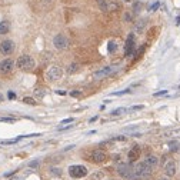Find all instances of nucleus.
<instances>
[{"instance_id":"1a4fd4ad","label":"nucleus","mask_w":180,"mask_h":180,"mask_svg":"<svg viewBox=\"0 0 180 180\" xmlns=\"http://www.w3.org/2000/svg\"><path fill=\"white\" fill-rule=\"evenodd\" d=\"M13 50H15V43H13L12 40H3V42L0 43V53H1V54L7 56V54H10Z\"/></svg>"},{"instance_id":"4468645a","label":"nucleus","mask_w":180,"mask_h":180,"mask_svg":"<svg viewBox=\"0 0 180 180\" xmlns=\"http://www.w3.org/2000/svg\"><path fill=\"white\" fill-rule=\"evenodd\" d=\"M145 163L147 164L149 167L153 170V169L159 164V157H157V156H154V154H149L147 157L145 159Z\"/></svg>"},{"instance_id":"0eeeda50","label":"nucleus","mask_w":180,"mask_h":180,"mask_svg":"<svg viewBox=\"0 0 180 180\" xmlns=\"http://www.w3.org/2000/svg\"><path fill=\"white\" fill-rule=\"evenodd\" d=\"M90 160L93 163H103V162L107 160V154L103 150H93L90 153Z\"/></svg>"},{"instance_id":"473e14b6","label":"nucleus","mask_w":180,"mask_h":180,"mask_svg":"<svg viewBox=\"0 0 180 180\" xmlns=\"http://www.w3.org/2000/svg\"><path fill=\"white\" fill-rule=\"evenodd\" d=\"M140 10V3H134V12H139Z\"/></svg>"},{"instance_id":"a211bd4d","label":"nucleus","mask_w":180,"mask_h":180,"mask_svg":"<svg viewBox=\"0 0 180 180\" xmlns=\"http://www.w3.org/2000/svg\"><path fill=\"white\" fill-rule=\"evenodd\" d=\"M77 70H79V65H77V63H72V65L67 67V73H69V74H73V73H76Z\"/></svg>"},{"instance_id":"9b49d317","label":"nucleus","mask_w":180,"mask_h":180,"mask_svg":"<svg viewBox=\"0 0 180 180\" xmlns=\"http://www.w3.org/2000/svg\"><path fill=\"white\" fill-rule=\"evenodd\" d=\"M177 172V166H176V162L174 160H169L167 163L164 164V174L167 177H173Z\"/></svg>"},{"instance_id":"72a5a7b5","label":"nucleus","mask_w":180,"mask_h":180,"mask_svg":"<svg viewBox=\"0 0 180 180\" xmlns=\"http://www.w3.org/2000/svg\"><path fill=\"white\" fill-rule=\"evenodd\" d=\"M7 96H9V99H15V97H16V95H15L13 92H9V95H7Z\"/></svg>"},{"instance_id":"bb28decb","label":"nucleus","mask_w":180,"mask_h":180,"mask_svg":"<svg viewBox=\"0 0 180 180\" xmlns=\"http://www.w3.org/2000/svg\"><path fill=\"white\" fill-rule=\"evenodd\" d=\"M70 96H73V97H80V96H82V92H79V90L70 92Z\"/></svg>"},{"instance_id":"ea45409f","label":"nucleus","mask_w":180,"mask_h":180,"mask_svg":"<svg viewBox=\"0 0 180 180\" xmlns=\"http://www.w3.org/2000/svg\"><path fill=\"white\" fill-rule=\"evenodd\" d=\"M57 95H66V93L63 92V90H57Z\"/></svg>"},{"instance_id":"4be33fe9","label":"nucleus","mask_w":180,"mask_h":180,"mask_svg":"<svg viewBox=\"0 0 180 180\" xmlns=\"http://www.w3.org/2000/svg\"><path fill=\"white\" fill-rule=\"evenodd\" d=\"M179 149H180L179 142H173V143H170V152H177Z\"/></svg>"},{"instance_id":"7ed1b4c3","label":"nucleus","mask_w":180,"mask_h":180,"mask_svg":"<svg viewBox=\"0 0 180 180\" xmlns=\"http://www.w3.org/2000/svg\"><path fill=\"white\" fill-rule=\"evenodd\" d=\"M87 167L86 166H82V164H73L69 167V174L70 177L73 179H82V177H86L87 176Z\"/></svg>"},{"instance_id":"ddd939ff","label":"nucleus","mask_w":180,"mask_h":180,"mask_svg":"<svg viewBox=\"0 0 180 180\" xmlns=\"http://www.w3.org/2000/svg\"><path fill=\"white\" fill-rule=\"evenodd\" d=\"M140 153H142V150H140L139 146H133V147L129 150V153H127V157H129L130 162H136V160L140 157Z\"/></svg>"},{"instance_id":"c756f323","label":"nucleus","mask_w":180,"mask_h":180,"mask_svg":"<svg viewBox=\"0 0 180 180\" xmlns=\"http://www.w3.org/2000/svg\"><path fill=\"white\" fill-rule=\"evenodd\" d=\"M73 117H69V119H65V120H62V124H66V123H73Z\"/></svg>"},{"instance_id":"6ab92c4d","label":"nucleus","mask_w":180,"mask_h":180,"mask_svg":"<svg viewBox=\"0 0 180 180\" xmlns=\"http://www.w3.org/2000/svg\"><path fill=\"white\" fill-rule=\"evenodd\" d=\"M115 50H117V43L116 42H109V44H107V51L109 53H115Z\"/></svg>"},{"instance_id":"393cba45","label":"nucleus","mask_w":180,"mask_h":180,"mask_svg":"<svg viewBox=\"0 0 180 180\" xmlns=\"http://www.w3.org/2000/svg\"><path fill=\"white\" fill-rule=\"evenodd\" d=\"M1 122H4V123H13V122H16V119H13V117H0V123Z\"/></svg>"},{"instance_id":"4c0bfd02","label":"nucleus","mask_w":180,"mask_h":180,"mask_svg":"<svg viewBox=\"0 0 180 180\" xmlns=\"http://www.w3.org/2000/svg\"><path fill=\"white\" fill-rule=\"evenodd\" d=\"M96 120H97V116H95V117H92V119H90V123H93V122H96Z\"/></svg>"},{"instance_id":"20e7f679","label":"nucleus","mask_w":180,"mask_h":180,"mask_svg":"<svg viewBox=\"0 0 180 180\" xmlns=\"http://www.w3.org/2000/svg\"><path fill=\"white\" fill-rule=\"evenodd\" d=\"M62 76H63V69L60 66H51V67H49V70L46 72L47 80H51V82H56V80L62 79Z\"/></svg>"},{"instance_id":"9d476101","label":"nucleus","mask_w":180,"mask_h":180,"mask_svg":"<svg viewBox=\"0 0 180 180\" xmlns=\"http://www.w3.org/2000/svg\"><path fill=\"white\" fill-rule=\"evenodd\" d=\"M15 67V62L12 59H4L0 62V73L1 74H6V73H10Z\"/></svg>"},{"instance_id":"423d86ee","label":"nucleus","mask_w":180,"mask_h":180,"mask_svg":"<svg viewBox=\"0 0 180 180\" xmlns=\"http://www.w3.org/2000/svg\"><path fill=\"white\" fill-rule=\"evenodd\" d=\"M53 44H54V47L57 50H65L69 47V44H70V42H69V39L66 37L65 34H57V36H54V39H53Z\"/></svg>"},{"instance_id":"58836bf2","label":"nucleus","mask_w":180,"mask_h":180,"mask_svg":"<svg viewBox=\"0 0 180 180\" xmlns=\"http://www.w3.org/2000/svg\"><path fill=\"white\" fill-rule=\"evenodd\" d=\"M159 180H172L170 177H167V176H163V177H160Z\"/></svg>"},{"instance_id":"f257e3e1","label":"nucleus","mask_w":180,"mask_h":180,"mask_svg":"<svg viewBox=\"0 0 180 180\" xmlns=\"http://www.w3.org/2000/svg\"><path fill=\"white\" fill-rule=\"evenodd\" d=\"M152 174V169L145 162H139L133 167V179H147Z\"/></svg>"},{"instance_id":"c85d7f7f","label":"nucleus","mask_w":180,"mask_h":180,"mask_svg":"<svg viewBox=\"0 0 180 180\" xmlns=\"http://www.w3.org/2000/svg\"><path fill=\"white\" fill-rule=\"evenodd\" d=\"M159 6H160V3H159V1H156L154 4H152V6H150V9H149V10H152V12H153V10H156Z\"/></svg>"},{"instance_id":"f8f14e48","label":"nucleus","mask_w":180,"mask_h":180,"mask_svg":"<svg viewBox=\"0 0 180 180\" xmlns=\"http://www.w3.org/2000/svg\"><path fill=\"white\" fill-rule=\"evenodd\" d=\"M134 51V34L131 33L129 34L127 40H126V46H124V54L126 56H131Z\"/></svg>"},{"instance_id":"a878e982","label":"nucleus","mask_w":180,"mask_h":180,"mask_svg":"<svg viewBox=\"0 0 180 180\" xmlns=\"http://www.w3.org/2000/svg\"><path fill=\"white\" fill-rule=\"evenodd\" d=\"M130 89H126V90H122V92H117V93H113V96H122V95H126V93H130Z\"/></svg>"},{"instance_id":"6e6552de","label":"nucleus","mask_w":180,"mask_h":180,"mask_svg":"<svg viewBox=\"0 0 180 180\" xmlns=\"http://www.w3.org/2000/svg\"><path fill=\"white\" fill-rule=\"evenodd\" d=\"M116 66H106V67H103V69H100L97 70L95 74H93V77L95 79H103V77H107V76H110L113 72H115Z\"/></svg>"},{"instance_id":"f03ea898","label":"nucleus","mask_w":180,"mask_h":180,"mask_svg":"<svg viewBox=\"0 0 180 180\" xmlns=\"http://www.w3.org/2000/svg\"><path fill=\"white\" fill-rule=\"evenodd\" d=\"M16 66L20 70H33L34 66H36V62H34V59H33L32 56H29V54H22L16 60Z\"/></svg>"},{"instance_id":"aec40b11","label":"nucleus","mask_w":180,"mask_h":180,"mask_svg":"<svg viewBox=\"0 0 180 180\" xmlns=\"http://www.w3.org/2000/svg\"><path fill=\"white\" fill-rule=\"evenodd\" d=\"M50 173L54 174V176H62L63 170H62L60 167H51V169H50Z\"/></svg>"},{"instance_id":"dca6fc26","label":"nucleus","mask_w":180,"mask_h":180,"mask_svg":"<svg viewBox=\"0 0 180 180\" xmlns=\"http://www.w3.org/2000/svg\"><path fill=\"white\" fill-rule=\"evenodd\" d=\"M103 179H104V172H101V170L95 172V173L90 176V180H103Z\"/></svg>"},{"instance_id":"2eb2a0df","label":"nucleus","mask_w":180,"mask_h":180,"mask_svg":"<svg viewBox=\"0 0 180 180\" xmlns=\"http://www.w3.org/2000/svg\"><path fill=\"white\" fill-rule=\"evenodd\" d=\"M10 26H9V22L7 20H1L0 22V34H4V33L9 32Z\"/></svg>"},{"instance_id":"7c9ffc66","label":"nucleus","mask_w":180,"mask_h":180,"mask_svg":"<svg viewBox=\"0 0 180 180\" xmlns=\"http://www.w3.org/2000/svg\"><path fill=\"white\" fill-rule=\"evenodd\" d=\"M142 109H143L142 104H137V106H133V107H131V110H142Z\"/></svg>"},{"instance_id":"e433bc0d","label":"nucleus","mask_w":180,"mask_h":180,"mask_svg":"<svg viewBox=\"0 0 180 180\" xmlns=\"http://www.w3.org/2000/svg\"><path fill=\"white\" fill-rule=\"evenodd\" d=\"M36 95H37L39 97H43V93H42V92H39V90H36Z\"/></svg>"},{"instance_id":"f704fd0d","label":"nucleus","mask_w":180,"mask_h":180,"mask_svg":"<svg viewBox=\"0 0 180 180\" xmlns=\"http://www.w3.org/2000/svg\"><path fill=\"white\" fill-rule=\"evenodd\" d=\"M113 160H115V162H119V160H120V154H115V156H113Z\"/></svg>"},{"instance_id":"a19ab883","label":"nucleus","mask_w":180,"mask_h":180,"mask_svg":"<svg viewBox=\"0 0 180 180\" xmlns=\"http://www.w3.org/2000/svg\"><path fill=\"white\" fill-rule=\"evenodd\" d=\"M7 180H19V179H17V176H15V177H9Z\"/></svg>"},{"instance_id":"c9c22d12","label":"nucleus","mask_w":180,"mask_h":180,"mask_svg":"<svg viewBox=\"0 0 180 180\" xmlns=\"http://www.w3.org/2000/svg\"><path fill=\"white\" fill-rule=\"evenodd\" d=\"M70 127H73V124H70V126H66V127H59V130H67V129H70Z\"/></svg>"},{"instance_id":"39448f33","label":"nucleus","mask_w":180,"mask_h":180,"mask_svg":"<svg viewBox=\"0 0 180 180\" xmlns=\"http://www.w3.org/2000/svg\"><path fill=\"white\" fill-rule=\"evenodd\" d=\"M116 170L123 179H133V167L129 163H120Z\"/></svg>"},{"instance_id":"79ce46f5","label":"nucleus","mask_w":180,"mask_h":180,"mask_svg":"<svg viewBox=\"0 0 180 180\" xmlns=\"http://www.w3.org/2000/svg\"><path fill=\"white\" fill-rule=\"evenodd\" d=\"M123 1H126V3H129V1H131V0H123Z\"/></svg>"},{"instance_id":"cd10ccee","label":"nucleus","mask_w":180,"mask_h":180,"mask_svg":"<svg viewBox=\"0 0 180 180\" xmlns=\"http://www.w3.org/2000/svg\"><path fill=\"white\" fill-rule=\"evenodd\" d=\"M164 95H167V90H162V92H157V93H154L153 96H154V97H159V96H164Z\"/></svg>"},{"instance_id":"b1692460","label":"nucleus","mask_w":180,"mask_h":180,"mask_svg":"<svg viewBox=\"0 0 180 180\" xmlns=\"http://www.w3.org/2000/svg\"><path fill=\"white\" fill-rule=\"evenodd\" d=\"M27 166H29L30 169H37V167L40 166V160H39V159H37V160H33V162H30Z\"/></svg>"},{"instance_id":"2f4dec72","label":"nucleus","mask_w":180,"mask_h":180,"mask_svg":"<svg viewBox=\"0 0 180 180\" xmlns=\"http://www.w3.org/2000/svg\"><path fill=\"white\" fill-rule=\"evenodd\" d=\"M124 20H126V22L131 20V15H130V13H126V15H124Z\"/></svg>"},{"instance_id":"412c9836","label":"nucleus","mask_w":180,"mask_h":180,"mask_svg":"<svg viewBox=\"0 0 180 180\" xmlns=\"http://www.w3.org/2000/svg\"><path fill=\"white\" fill-rule=\"evenodd\" d=\"M124 112H127V109H124V107H119V109H115V110L112 112V115H113V116H119V115H123Z\"/></svg>"},{"instance_id":"5701e85b","label":"nucleus","mask_w":180,"mask_h":180,"mask_svg":"<svg viewBox=\"0 0 180 180\" xmlns=\"http://www.w3.org/2000/svg\"><path fill=\"white\" fill-rule=\"evenodd\" d=\"M23 103L30 104V106H36V100H34L33 97H24V99H23Z\"/></svg>"},{"instance_id":"f3484780","label":"nucleus","mask_w":180,"mask_h":180,"mask_svg":"<svg viewBox=\"0 0 180 180\" xmlns=\"http://www.w3.org/2000/svg\"><path fill=\"white\" fill-rule=\"evenodd\" d=\"M97 4H99V7H100L101 12H107V10H109V3H107L106 0H97Z\"/></svg>"}]
</instances>
